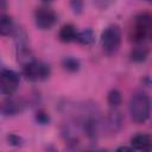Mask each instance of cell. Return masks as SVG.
<instances>
[{
    "label": "cell",
    "mask_w": 152,
    "mask_h": 152,
    "mask_svg": "<svg viewBox=\"0 0 152 152\" xmlns=\"http://www.w3.org/2000/svg\"><path fill=\"white\" fill-rule=\"evenodd\" d=\"M121 121H122V118H121V114H120V112H116V110H114V112H110L109 113V116H108V126L112 128V129H116L115 127H119L120 125H121Z\"/></svg>",
    "instance_id": "15"
},
{
    "label": "cell",
    "mask_w": 152,
    "mask_h": 152,
    "mask_svg": "<svg viewBox=\"0 0 152 152\" xmlns=\"http://www.w3.org/2000/svg\"><path fill=\"white\" fill-rule=\"evenodd\" d=\"M70 5H71V7H72V10H74L75 13H80L82 11V2H80V1H72Z\"/></svg>",
    "instance_id": "18"
},
{
    "label": "cell",
    "mask_w": 152,
    "mask_h": 152,
    "mask_svg": "<svg viewBox=\"0 0 152 152\" xmlns=\"http://www.w3.org/2000/svg\"><path fill=\"white\" fill-rule=\"evenodd\" d=\"M50 72H51L50 66L48 64H45L44 62L37 61V59H34L23 66L24 76L26 77V80L32 81V82L46 80L50 76Z\"/></svg>",
    "instance_id": "4"
},
{
    "label": "cell",
    "mask_w": 152,
    "mask_h": 152,
    "mask_svg": "<svg viewBox=\"0 0 152 152\" xmlns=\"http://www.w3.org/2000/svg\"><path fill=\"white\" fill-rule=\"evenodd\" d=\"M131 145H132L133 150L148 152L150 147H151V137H150V134H146V133L135 134L131 139Z\"/></svg>",
    "instance_id": "8"
},
{
    "label": "cell",
    "mask_w": 152,
    "mask_h": 152,
    "mask_svg": "<svg viewBox=\"0 0 152 152\" xmlns=\"http://www.w3.org/2000/svg\"><path fill=\"white\" fill-rule=\"evenodd\" d=\"M19 86V76L15 71L5 69L0 71V93L7 96L14 94Z\"/></svg>",
    "instance_id": "6"
},
{
    "label": "cell",
    "mask_w": 152,
    "mask_h": 152,
    "mask_svg": "<svg viewBox=\"0 0 152 152\" xmlns=\"http://www.w3.org/2000/svg\"><path fill=\"white\" fill-rule=\"evenodd\" d=\"M76 36H77V30L71 24L63 25L58 33V37L63 43H70V42L76 40Z\"/></svg>",
    "instance_id": "9"
},
{
    "label": "cell",
    "mask_w": 152,
    "mask_h": 152,
    "mask_svg": "<svg viewBox=\"0 0 152 152\" xmlns=\"http://www.w3.org/2000/svg\"><path fill=\"white\" fill-rule=\"evenodd\" d=\"M129 114L134 122L145 124L150 118L151 101L145 93H135L129 100Z\"/></svg>",
    "instance_id": "1"
},
{
    "label": "cell",
    "mask_w": 152,
    "mask_h": 152,
    "mask_svg": "<svg viewBox=\"0 0 152 152\" xmlns=\"http://www.w3.org/2000/svg\"><path fill=\"white\" fill-rule=\"evenodd\" d=\"M14 31V23L10 15H0V36H10Z\"/></svg>",
    "instance_id": "10"
},
{
    "label": "cell",
    "mask_w": 152,
    "mask_h": 152,
    "mask_svg": "<svg viewBox=\"0 0 152 152\" xmlns=\"http://www.w3.org/2000/svg\"><path fill=\"white\" fill-rule=\"evenodd\" d=\"M151 31H152L151 14L147 12H141L133 20V25L129 30V38L134 43L141 44L147 38H150Z\"/></svg>",
    "instance_id": "2"
},
{
    "label": "cell",
    "mask_w": 152,
    "mask_h": 152,
    "mask_svg": "<svg viewBox=\"0 0 152 152\" xmlns=\"http://www.w3.org/2000/svg\"><path fill=\"white\" fill-rule=\"evenodd\" d=\"M147 55H148V50L142 46V45H139V46H135L132 52H131V58L132 61L134 62H144L146 58H147Z\"/></svg>",
    "instance_id": "12"
},
{
    "label": "cell",
    "mask_w": 152,
    "mask_h": 152,
    "mask_svg": "<svg viewBox=\"0 0 152 152\" xmlns=\"http://www.w3.org/2000/svg\"><path fill=\"white\" fill-rule=\"evenodd\" d=\"M57 20L55 11L48 6H40L34 11V23L40 30H50Z\"/></svg>",
    "instance_id": "5"
},
{
    "label": "cell",
    "mask_w": 152,
    "mask_h": 152,
    "mask_svg": "<svg viewBox=\"0 0 152 152\" xmlns=\"http://www.w3.org/2000/svg\"><path fill=\"white\" fill-rule=\"evenodd\" d=\"M7 141L10 145H13V146H20L23 144V139L19 135L13 134V133L7 135Z\"/></svg>",
    "instance_id": "16"
},
{
    "label": "cell",
    "mask_w": 152,
    "mask_h": 152,
    "mask_svg": "<svg viewBox=\"0 0 152 152\" xmlns=\"http://www.w3.org/2000/svg\"><path fill=\"white\" fill-rule=\"evenodd\" d=\"M107 101H108V103H109L110 106H113V107L119 106V104L121 103V101H122L121 93H120L118 89H112V90L108 93V95H107Z\"/></svg>",
    "instance_id": "14"
},
{
    "label": "cell",
    "mask_w": 152,
    "mask_h": 152,
    "mask_svg": "<svg viewBox=\"0 0 152 152\" xmlns=\"http://www.w3.org/2000/svg\"><path fill=\"white\" fill-rule=\"evenodd\" d=\"M36 120H37L39 124L45 125V124H48V122L50 121V116H49L48 113H45V112H43V110H39V112L36 114Z\"/></svg>",
    "instance_id": "17"
},
{
    "label": "cell",
    "mask_w": 152,
    "mask_h": 152,
    "mask_svg": "<svg viewBox=\"0 0 152 152\" xmlns=\"http://www.w3.org/2000/svg\"><path fill=\"white\" fill-rule=\"evenodd\" d=\"M23 102L15 97H7L0 103V112L4 115H17L23 110Z\"/></svg>",
    "instance_id": "7"
},
{
    "label": "cell",
    "mask_w": 152,
    "mask_h": 152,
    "mask_svg": "<svg viewBox=\"0 0 152 152\" xmlns=\"http://www.w3.org/2000/svg\"><path fill=\"white\" fill-rule=\"evenodd\" d=\"M121 45V30L118 25L113 24L107 26L101 34V46L107 55L115 53Z\"/></svg>",
    "instance_id": "3"
},
{
    "label": "cell",
    "mask_w": 152,
    "mask_h": 152,
    "mask_svg": "<svg viewBox=\"0 0 152 152\" xmlns=\"http://www.w3.org/2000/svg\"><path fill=\"white\" fill-rule=\"evenodd\" d=\"M76 40L83 45H90L94 43L95 40V34L93 32V30L90 28H86L83 31H80L77 32V36H76Z\"/></svg>",
    "instance_id": "11"
},
{
    "label": "cell",
    "mask_w": 152,
    "mask_h": 152,
    "mask_svg": "<svg viewBox=\"0 0 152 152\" xmlns=\"http://www.w3.org/2000/svg\"><path fill=\"white\" fill-rule=\"evenodd\" d=\"M62 65L65 70L70 71V72H75L80 69L81 64H80V61L75 57H65L63 61H62Z\"/></svg>",
    "instance_id": "13"
},
{
    "label": "cell",
    "mask_w": 152,
    "mask_h": 152,
    "mask_svg": "<svg viewBox=\"0 0 152 152\" xmlns=\"http://www.w3.org/2000/svg\"><path fill=\"white\" fill-rule=\"evenodd\" d=\"M115 152H134V150L129 146H120L115 150Z\"/></svg>",
    "instance_id": "19"
}]
</instances>
